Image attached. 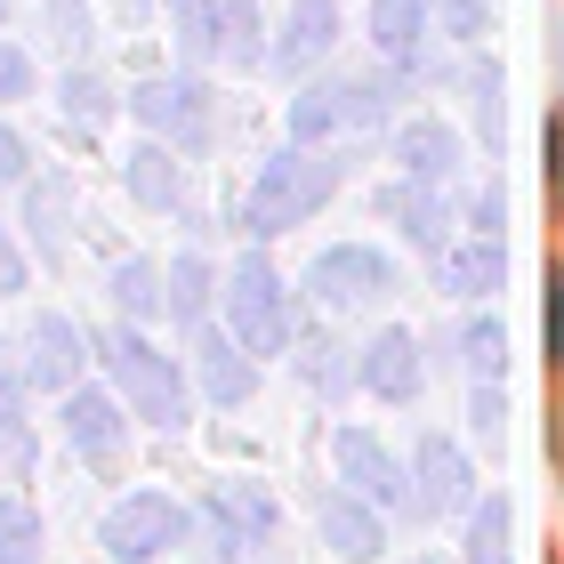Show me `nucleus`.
<instances>
[{
    "label": "nucleus",
    "instance_id": "obj_25",
    "mask_svg": "<svg viewBox=\"0 0 564 564\" xmlns=\"http://www.w3.org/2000/svg\"><path fill=\"white\" fill-rule=\"evenodd\" d=\"M459 355H468L476 379H500V371H508V330H500L492 315H476L468 330H459Z\"/></svg>",
    "mask_w": 564,
    "mask_h": 564
},
{
    "label": "nucleus",
    "instance_id": "obj_24",
    "mask_svg": "<svg viewBox=\"0 0 564 564\" xmlns=\"http://www.w3.org/2000/svg\"><path fill=\"white\" fill-rule=\"evenodd\" d=\"M0 564H41V517L24 500H0Z\"/></svg>",
    "mask_w": 564,
    "mask_h": 564
},
{
    "label": "nucleus",
    "instance_id": "obj_26",
    "mask_svg": "<svg viewBox=\"0 0 564 564\" xmlns=\"http://www.w3.org/2000/svg\"><path fill=\"white\" fill-rule=\"evenodd\" d=\"M202 299H210V267H202V259H177V267H170V291H162V306H170V315L194 330V323H202Z\"/></svg>",
    "mask_w": 564,
    "mask_h": 564
},
{
    "label": "nucleus",
    "instance_id": "obj_27",
    "mask_svg": "<svg viewBox=\"0 0 564 564\" xmlns=\"http://www.w3.org/2000/svg\"><path fill=\"white\" fill-rule=\"evenodd\" d=\"M468 564H508V500H476V524H468Z\"/></svg>",
    "mask_w": 564,
    "mask_h": 564
},
{
    "label": "nucleus",
    "instance_id": "obj_30",
    "mask_svg": "<svg viewBox=\"0 0 564 564\" xmlns=\"http://www.w3.org/2000/svg\"><path fill=\"white\" fill-rule=\"evenodd\" d=\"M468 97H476V130L500 138V65H476L468 73Z\"/></svg>",
    "mask_w": 564,
    "mask_h": 564
},
{
    "label": "nucleus",
    "instance_id": "obj_9",
    "mask_svg": "<svg viewBox=\"0 0 564 564\" xmlns=\"http://www.w3.org/2000/svg\"><path fill=\"white\" fill-rule=\"evenodd\" d=\"M194 355H202V395H210V403H250V388H259V355H250L242 339L194 323Z\"/></svg>",
    "mask_w": 564,
    "mask_h": 564
},
{
    "label": "nucleus",
    "instance_id": "obj_2",
    "mask_svg": "<svg viewBox=\"0 0 564 564\" xmlns=\"http://www.w3.org/2000/svg\"><path fill=\"white\" fill-rule=\"evenodd\" d=\"M330 194H339V162H315L306 145L274 153L259 170V186H250V235H291V226H306Z\"/></svg>",
    "mask_w": 564,
    "mask_h": 564
},
{
    "label": "nucleus",
    "instance_id": "obj_35",
    "mask_svg": "<svg viewBox=\"0 0 564 564\" xmlns=\"http://www.w3.org/2000/svg\"><path fill=\"white\" fill-rule=\"evenodd\" d=\"M549 355L564 364V274L549 282Z\"/></svg>",
    "mask_w": 564,
    "mask_h": 564
},
{
    "label": "nucleus",
    "instance_id": "obj_13",
    "mask_svg": "<svg viewBox=\"0 0 564 564\" xmlns=\"http://www.w3.org/2000/svg\"><path fill=\"white\" fill-rule=\"evenodd\" d=\"M82 330L73 323H57V315H41L33 323V339H24V379L33 388H73V371H82Z\"/></svg>",
    "mask_w": 564,
    "mask_h": 564
},
{
    "label": "nucleus",
    "instance_id": "obj_4",
    "mask_svg": "<svg viewBox=\"0 0 564 564\" xmlns=\"http://www.w3.org/2000/svg\"><path fill=\"white\" fill-rule=\"evenodd\" d=\"M106 556L113 564H153V556H170L177 541H186V508H177L170 492H138V500H113L106 508Z\"/></svg>",
    "mask_w": 564,
    "mask_h": 564
},
{
    "label": "nucleus",
    "instance_id": "obj_37",
    "mask_svg": "<svg viewBox=\"0 0 564 564\" xmlns=\"http://www.w3.org/2000/svg\"><path fill=\"white\" fill-rule=\"evenodd\" d=\"M549 153H556V186H564V121H556V145Z\"/></svg>",
    "mask_w": 564,
    "mask_h": 564
},
{
    "label": "nucleus",
    "instance_id": "obj_12",
    "mask_svg": "<svg viewBox=\"0 0 564 564\" xmlns=\"http://www.w3.org/2000/svg\"><path fill=\"white\" fill-rule=\"evenodd\" d=\"M323 541L339 549L347 564H371L379 549H388V524H379V508H371V500L330 492V500H323Z\"/></svg>",
    "mask_w": 564,
    "mask_h": 564
},
{
    "label": "nucleus",
    "instance_id": "obj_32",
    "mask_svg": "<svg viewBox=\"0 0 564 564\" xmlns=\"http://www.w3.org/2000/svg\"><path fill=\"white\" fill-rule=\"evenodd\" d=\"M65 113H82V121H106V82H97V73L65 82Z\"/></svg>",
    "mask_w": 564,
    "mask_h": 564
},
{
    "label": "nucleus",
    "instance_id": "obj_28",
    "mask_svg": "<svg viewBox=\"0 0 564 564\" xmlns=\"http://www.w3.org/2000/svg\"><path fill=\"white\" fill-rule=\"evenodd\" d=\"M113 299L130 306V315H162V267H153V259H130V267L113 274Z\"/></svg>",
    "mask_w": 564,
    "mask_h": 564
},
{
    "label": "nucleus",
    "instance_id": "obj_17",
    "mask_svg": "<svg viewBox=\"0 0 564 564\" xmlns=\"http://www.w3.org/2000/svg\"><path fill=\"white\" fill-rule=\"evenodd\" d=\"M65 427H73V444H82L89 459H113L121 452V403L97 395V388H82V395L65 388Z\"/></svg>",
    "mask_w": 564,
    "mask_h": 564
},
{
    "label": "nucleus",
    "instance_id": "obj_11",
    "mask_svg": "<svg viewBox=\"0 0 564 564\" xmlns=\"http://www.w3.org/2000/svg\"><path fill=\"white\" fill-rule=\"evenodd\" d=\"M330 41H339V0H299V9L282 17V41L267 48V65L274 73H306Z\"/></svg>",
    "mask_w": 564,
    "mask_h": 564
},
{
    "label": "nucleus",
    "instance_id": "obj_7",
    "mask_svg": "<svg viewBox=\"0 0 564 564\" xmlns=\"http://www.w3.org/2000/svg\"><path fill=\"white\" fill-rule=\"evenodd\" d=\"M379 82H315L291 106V130H299V145H315V138H330V130H347V121H371L379 113Z\"/></svg>",
    "mask_w": 564,
    "mask_h": 564
},
{
    "label": "nucleus",
    "instance_id": "obj_8",
    "mask_svg": "<svg viewBox=\"0 0 564 564\" xmlns=\"http://www.w3.org/2000/svg\"><path fill=\"white\" fill-rule=\"evenodd\" d=\"M330 459H339V476H347L371 508H403V484H412V476H403L364 427H339V435H330Z\"/></svg>",
    "mask_w": 564,
    "mask_h": 564
},
{
    "label": "nucleus",
    "instance_id": "obj_19",
    "mask_svg": "<svg viewBox=\"0 0 564 564\" xmlns=\"http://www.w3.org/2000/svg\"><path fill=\"white\" fill-rule=\"evenodd\" d=\"M500 274H508V250H500V235H476V242H459L452 259H444V282H452V291H468V299L500 291Z\"/></svg>",
    "mask_w": 564,
    "mask_h": 564
},
{
    "label": "nucleus",
    "instance_id": "obj_31",
    "mask_svg": "<svg viewBox=\"0 0 564 564\" xmlns=\"http://www.w3.org/2000/svg\"><path fill=\"white\" fill-rule=\"evenodd\" d=\"M0 97H9V106H17V97H33V57L9 48V41H0Z\"/></svg>",
    "mask_w": 564,
    "mask_h": 564
},
{
    "label": "nucleus",
    "instance_id": "obj_1",
    "mask_svg": "<svg viewBox=\"0 0 564 564\" xmlns=\"http://www.w3.org/2000/svg\"><path fill=\"white\" fill-rule=\"evenodd\" d=\"M97 355H106L121 403H138L145 427H186V379H177V364L145 339V330L121 323V330H106V339H97Z\"/></svg>",
    "mask_w": 564,
    "mask_h": 564
},
{
    "label": "nucleus",
    "instance_id": "obj_29",
    "mask_svg": "<svg viewBox=\"0 0 564 564\" xmlns=\"http://www.w3.org/2000/svg\"><path fill=\"white\" fill-rule=\"evenodd\" d=\"M0 452H9L17 476L33 468V435H24V420H17V388H9V379H0Z\"/></svg>",
    "mask_w": 564,
    "mask_h": 564
},
{
    "label": "nucleus",
    "instance_id": "obj_15",
    "mask_svg": "<svg viewBox=\"0 0 564 564\" xmlns=\"http://www.w3.org/2000/svg\"><path fill=\"white\" fill-rule=\"evenodd\" d=\"M468 459H459V444L452 435H427L420 444V508H435V517H444V508H459L468 500Z\"/></svg>",
    "mask_w": 564,
    "mask_h": 564
},
{
    "label": "nucleus",
    "instance_id": "obj_21",
    "mask_svg": "<svg viewBox=\"0 0 564 564\" xmlns=\"http://www.w3.org/2000/svg\"><path fill=\"white\" fill-rule=\"evenodd\" d=\"M388 210H395V226H403L420 250H444V202L427 194V177H403V186L388 194Z\"/></svg>",
    "mask_w": 564,
    "mask_h": 564
},
{
    "label": "nucleus",
    "instance_id": "obj_5",
    "mask_svg": "<svg viewBox=\"0 0 564 564\" xmlns=\"http://www.w3.org/2000/svg\"><path fill=\"white\" fill-rule=\"evenodd\" d=\"M202 532H210V549L226 564H242L274 532V500L259 492V484H218V492H202Z\"/></svg>",
    "mask_w": 564,
    "mask_h": 564
},
{
    "label": "nucleus",
    "instance_id": "obj_23",
    "mask_svg": "<svg viewBox=\"0 0 564 564\" xmlns=\"http://www.w3.org/2000/svg\"><path fill=\"white\" fill-rule=\"evenodd\" d=\"M170 17H177V48L202 65V57H218V0H170Z\"/></svg>",
    "mask_w": 564,
    "mask_h": 564
},
{
    "label": "nucleus",
    "instance_id": "obj_3",
    "mask_svg": "<svg viewBox=\"0 0 564 564\" xmlns=\"http://www.w3.org/2000/svg\"><path fill=\"white\" fill-rule=\"evenodd\" d=\"M226 315H235V339L250 355H282L291 347V291H282V274L267 259H242L226 274Z\"/></svg>",
    "mask_w": 564,
    "mask_h": 564
},
{
    "label": "nucleus",
    "instance_id": "obj_16",
    "mask_svg": "<svg viewBox=\"0 0 564 564\" xmlns=\"http://www.w3.org/2000/svg\"><path fill=\"white\" fill-rule=\"evenodd\" d=\"M395 162H403V177H427V186H444L452 162H459V138L444 130V121H403V130H395Z\"/></svg>",
    "mask_w": 564,
    "mask_h": 564
},
{
    "label": "nucleus",
    "instance_id": "obj_6",
    "mask_svg": "<svg viewBox=\"0 0 564 564\" xmlns=\"http://www.w3.org/2000/svg\"><path fill=\"white\" fill-rule=\"evenodd\" d=\"M306 282H315L323 306H371V299L395 291V267L379 259V250H364V242H339V250H323V259H315Z\"/></svg>",
    "mask_w": 564,
    "mask_h": 564
},
{
    "label": "nucleus",
    "instance_id": "obj_10",
    "mask_svg": "<svg viewBox=\"0 0 564 564\" xmlns=\"http://www.w3.org/2000/svg\"><path fill=\"white\" fill-rule=\"evenodd\" d=\"M130 106H138L145 130H162V138H202V130H210V97H202L194 82H177V73H170V82H138Z\"/></svg>",
    "mask_w": 564,
    "mask_h": 564
},
{
    "label": "nucleus",
    "instance_id": "obj_20",
    "mask_svg": "<svg viewBox=\"0 0 564 564\" xmlns=\"http://www.w3.org/2000/svg\"><path fill=\"white\" fill-rule=\"evenodd\" d=\"M130 194L145 202V210H177L186 177H177V153H170V145H138V153H130Z\"/></svg>",
    "mask_w": 564,
    "mask_h": 564
},
{
    "label": "nucleus",
    "instance_id": "obj_36",
    "mask_svg": "<svg viewBox=\"0 0 564 564\" xmlns=\"http://www.w3.org/2000/svg\"><path fill=\"white\" fill-rule=\"evenodd\" d=\"M0 291H24V259H17V242H9V226H0Z\"/></svg>",
    "mask_w": 564,
    "mask_h": 564
},
{
    "label": "nucleus",
    "instance_id": "obj_14",
    "mask_svg": "<svg viewBox=\"0 0 564 564\" xmlns=\"http://www.w3.org/2000/svg\"><path fill=\"white\" fill-rule=\"evenodd\" d=\"M364 388L388 395V403H412L420 395V347H412V330H379V339L364 347Z\"/></svg>",
    "mask_w": 564,
    "mask_h": 564
},
{
    "label": "nucleus",
    "instance_id": "obj_34",
    "mask_svg": "<svg viewBox=\"0 0 564 564\" xmlns=\"http://www.w3.org/2000/svg\"><path fill=\"white\" fill-rule=\"evenodd\" d=\"M476 427H484V435H500V427H508V403L492 395V379L476 388Z\"/></svg>",
    "mask_w": 564,
    "mask_h": 564
},
{
    "label": "nucleus",
    "instance_id": "obj_33",
    "mask_svg": "<svg viewBox=\"0 0 564 564\" xmlns=\"http://www.w3.org/2000/svg\"><path fill=\"white\" fill-rule=\"evenodd\" d=\"M17 177H24V138L0 121V186H17Z\"/></svg>",
    "mask_w": 564,
    "mask_h": 564
},
{
    "label": "nucleus",
    "instance_id": "obj_18",
    "mask_svg": "<svg viewBox=\"0 0 564 564\" xmlns=\"http://www.w3.org/2000/svg\"><path fill=\"white\" fill-rule=\"evenodd\" d=\"M371 41H379V57L412 65L427 41V0H371Z\"/></svg>",
    "mask_w": 564,
    "mask_h": 564
},
{
    "label": "nucleus",
    "instance_id": "obj_22",
    "mask_svg": "<svg viewBox=\"0 0 564 564\" xmlns=\"http://www.w3.org/2000/svg\"><path fill=\"white\" fill-rule=\"evenodd\" d=\"M218 57H226V65H259V57H267L259 9H242V0H235V9H218Z\"/></svg>",
    "mask_w": 564,
    "mask_h": 564
}]
</instances>
